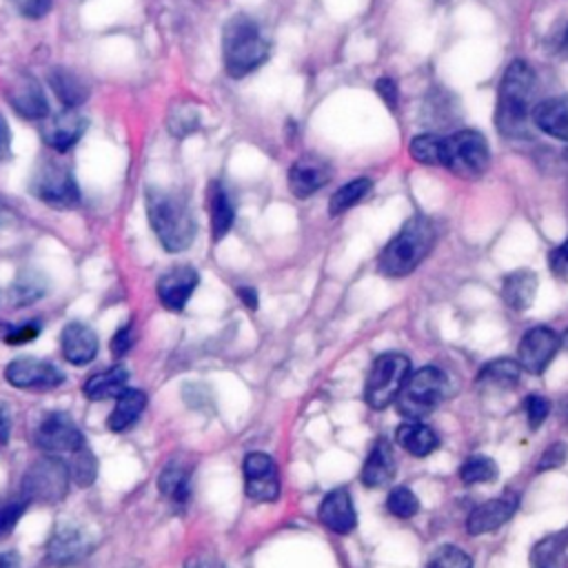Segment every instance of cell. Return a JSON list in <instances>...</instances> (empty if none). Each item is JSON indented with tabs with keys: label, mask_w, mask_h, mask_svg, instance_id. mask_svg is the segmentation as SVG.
Wrapping results in <instances>:
<instances>
[{
	"label": "cell",
	"mask_w": 568,
	"mask_h": 568,
	"mask_svg": "<svg viewBox=\"0 0 568 568\" xmlns=\"http://www.w3.org/2000/svg\"><path fill=\"white\" fill-rule=\"evenodd\" d=\"M537 78L528 62L513 60L497 84L495 126L506 138H517L526 131L528 115H532Z\"/></svg>",
	"instance_id": "obj_1"
},
{
	"label": "cell",
	"mask_w": 568,
	"mask_h": 568,
	"mask_svg": "<svg viewBox=\"0 0 568 568\" xmlns=\"http://www.w3.org/2000/svg\"><path fill=\"white\" fill-rule=\"evenodd\" d=\"M146 217L164 251L180 253L191 246L197 226L193 211L182 195L162 189H149Z\"/></svg>",
	"instance_id": "obj_2"
},
{
	"label": "cell",
	"mask_w": 568,
	"mask_h": 568,
	"mask_svg": "<svg viewBox=\"0 0 568 568\" xmlns=\"http://www.w3.org/2000/svg\"><path fill=\"white\" fill-rule=\"evenodd\" d=\"M435 244V226L426 215H413L388 240L377 257V271L386 277H404L413 273Z\"/></svg>",
	"instance_id": "obj_3"
},
{
	"label": "cell",
	"mask_w": 568,
	"mask_h": 568,
	"mask_svg": "<svg viewBox=\"0 0 568 568\" xmlns=\"http://www.w3.org/2000/svg\"><path fill=\"white\" fill-rule=\"evenodd\" d=\"M268 58V42L248 16H233L222 31V60L231 78H244Z\"/></svg>",
	"instance_id": "obj_4"
},
{
	"label": "cell",
	"mask_w": 568,
	"mask_h": 568,
	"mask_svg": "<svg viewBox=\"0 0 568 568\" xmlns=\"http://www.w3.org/2000/svg\"><path fill=\"white\" fill-rule=\"evenodd\" d=\"M448 377L437 366H422L419 371L410 373L395 397L397 413L410 422H417L430 415L446 397Z\"/></svg>",
	"instance_id": "obj_5"
},
{
	"label": "cell",
	"mask_w": 568,
	"mask_h": 568,
	"mask_svg": "<svg viewBox=\"0 0 568 568\" xmlns=\"http://www.w3.org/2000/svg\"><path fill=\"white\" fill-rule=\"evenodd\" d=\"M69 488H71V475L64 459L58 455H44L27 468L22 477L20 495L29 506L31 504L53 506L67 497Z\"/></svg>",
	"instance_id": "obj_6"
},
{
	"label": "cell",
	"mask_w": 568,
	"mask_h": 568,
	"mask_svg": "<svg viewBox=\"0 0 568 568\" xmlns=\"http://www.w3.org/2000/svg\"><path fill=\"white\" fill-rule=\"evenodd\" d=\"M442 166L462 180L481 178L490 166V149L486 138L475 129H462L444 138Z\"/></svg>",
	"instance_id": "obj_7"
},
{
	"label": "cell",
	"mask_w": 568,
	"mask_h": 568,
	"mask_svg": "<svg viewBox=\"0 0 568 568\" xmlns=\"http://www.w3.org/2000/svg\"><path fill=\"white\" fill-rule=\"evenodd\" d=\"M408 375H410V359L406 355L402 353L377 355L364 386L366 404L375 410L390 406L399 395Z\"/></svg>",
	"instance_id": "obj_8"
},
{
	"label": "cell",
	"mask_w": 568,
	"mask_h": 568,
	"mask_svg": "<svg viewBox=\"0 0 568 568\" xmlns=\"http://www.w3.org/2000/svg\"><path fill=\"white\" fill-rule=\"evenodd\" d=\"M31 193L47 206L62 211L73 209L80 202V186L73 171L58 160H44L36 169L31 178Z\"/></svg>",
	"instance_id": "obj_9"
},
{
	"label": "cell",
	"mask_w": 568,
	"mask_h": 568,
	"mask_svg": "<svg viewBox=\"0 0 568 568\" xmlns=\"http://www.w3.org/2000/svg\"><path fill=\"white\" fill-rule=\"evenodd\" d=\"M84 435L78 428V424L71 419L69 413L55 410L49 413L36 430V446L44 450L47 455H58V457H69L75 450L84 446Z\"/></svg>",
	"instance_id": "obj_10"
},
{
	"label": "cell",
	"mask_w": 568,
	"mask_h": 568,
	"mask_svg": "<svg viewBox=\"0 0 568 568\" xmlns=\"http://www.w3.org/2000/svg\"><path fill=\"white\" fill-rule=\"evenodd\" d=\"M4 98L22 120L42 122L49 115V102H47L44 89L27 71H18L11 75L4 89Z\"/></svg>",
	"instance_id": "obj_11"
},
{
	"label": "cell",
	"mask_w": 568,
	"mask_h": 568,
	"mask_svg": "<svg viewBox=\"0 0 568 568\" xmlns=\"http://www.w3.org/2000/svg\"><path fill=\"white\" fill-rule=\"evenodd\" d=\"M4 379L20 390H53L64 382V373L47 359L18 357L7 364Z\"/></svg>",
	"instance_id": "obj_12"
},
{
	"label": "cell",
	"mask_w": 568,
	"mask_h": 568,
	"mask_svg": "<svg viewBox=\"0 0 568 568\" xmlns=\"http://www.w3.org/2000/svg\"><path fill=\"white\" fill-rule=\"evenodd\" d=\"M244 490L253 501H275L280 497V473L271 455L253 450L242 462Z\"/></svg>",
	"instance_id": "obj_13"
},
{
	"label": "cell",
	"mask_w": 568,
	"mask_h": 568,
	"mask_svg": "<svg viewBox=\"0 0 568 568\" xmlns=\"http://www.w3.org/2000/svg\"><path fill=\"white\" fill-rule=\"evenodd\" d=\"M561 346V339L559 335L548 328V326H535L530 331L524 333L519 346H517V355H519V364L526 373H532V375H541L548 364L552 362V357L557 355Z\"/></svg>",
	"instance_id": "obj_14"
},
{
	"label": "cell",
	"mask_w": 568,
	"mask_h": 568,
	"mask_svg": "<svg viewBox=\"0 0 568 568\" xmlns=\"http://www.w3.org/2000/svg\"><path fill=\"white\" fill-rule=\"evenodd\" d=\"M89 122L75 109H62L58 113H49L40 124V138L47 146L58 153L71 151L78 140L84 135Z\"/></svg>",
	"instance_id": "obj_15"
},
{
	"label": "cell",
	"mask_w": 568,
	"mask_h": 568,
	"mask_svg": "<svg viewBox=\"0 0 568 568\" xmlns=\"http://www.w3.org/2000/svg\"><path fill=\"white\" fill-rule=\"evenodd\" d=\"M197 282H200V275L191 264H180V266L169 268L158 280V286H155L160 304L166 311L180 313L186 306V302L191 300L193 291L197 288Z\"/></svg>",
	"instance_id": "obj_16"
},
{
	"label": "cell",
	"mask_w": 568,
	"mask_h": 568,
	"mask_svg": "<svg viewBox=\"0 0 568 568\" xmlns=\"http://www.w3.org/2000/svg\"><path fill=\"white\" fill-rule=\"evenodd\" d=\"M517 506L519 499L515 493H504L495 499L475 506L466 519L468 535H486L501 528L517 513Z\"/></svg>",
	"instance_id": "obj_17"
},
{
	"label": "cell",
	"mask_w": 568,
	"mask_h": 568,
	"mask_svg": "<svg viewBox=\"0 0 568 568\" xmlns=\"http://www.w3.org/2000/svg\"><path fill=\"white\" fill-rule=\"evenodd\" d=\"M328 180H331V166L320 158L304 155L295 160L288 169V191L300 200H306L313 193H317Z\"/></svg>",
	"instance_id": "obj_18"
},
{
	"label": "cell",
	"mask_w": 568,
	"mask_h": 568,
	"mask_svg": "<svg viewBox=\"0 0 568 568\" xmlns=\"http://www.w3.org/2000/svg\"><path fill=\"white\" fill-rule=\"evenodd\" d=\"M89 548H91V544L80 528H75L71 524H62L49 537L47 559L53 566H69V564L80 561L89 552Z\"/></svg>",
	"instance_id": "obj_19"
},
{
	"label": "cell",
	"mask_w": 568,
	"mask_h": 568,
	"mask_svg": "<svg viewBox=\"0 0 568 568\" xmlns=\"http://www.w3.org/2000/svg\"><path fill=\"white\" fill-rule=\"evenodd\" d=\"M60 348L69 364L84 366L98 355L100 342L95 331L84 322H69L60 335Z\"/></svg>",
	"instance_id": "obj_20"
},
{
	"label": "cell",
	"mask_w": 568,
	"mask_h": 568,
	"mask_svg": "<svg viewBox=\"0 0 568 568\" xmlns=\"http://www.w3.org/2000/svg\"><path fill=\"white\" fill-rule=\"evenodd\" d=\"M317 515H320V521L337 535H348L357 524V513L346 488H335L326 493Z\"/></svg>",
	"instance_id": "obj_21"
},
{
	"label": "cell",
	"mask_w": 568,
	"mask_h": 568,
	"mask_svg": "<svg viewBox=\"0 0 568 568\" xmlns=\"http://www.w3.org/2000/svg\"><path fill=\"white\" fill-rule=\"evenodd\" d=\"M191 477L193 464L189 459H169L158 475V490L166 501L180 508L191 497Z\"/></svg>",
	"instance_id": "obj_22"
},
{
	"label": "cell",
	"mask_w": 568,
	"mask_h": 568,
	"mask_svg": "<svg viewBox=\"0 0 568 568\" xmlns=\"http://www.w3.org/2000/svg\"><path fill=\"white\" fill-rule=\"evenodd\" d=\"M395 455H393V446L388 444V439H377L373 444V448L368 450L364 466H362V484L368 488H377L388 484L395 477Z\"/></svg>",
	"instance_id": "obj_23"
},
{
	"label": "cell",
	"mask_w": 568,
	"mask_h": 568,
	"mask_svg": "<svg viewBox=\"0 0 568 568\" xmlns=\"http://www.w3.org/2000/svg\"><path fill=\"white\" fill-rule=\"evenodd\" d=\"M532 122L546 135L568 142V98H548L535 104Z\"/></svg>",
	"instance_id": "obj_24"
},
{
	"label": "cell",
	"mask_w": 568,
	"mask_h": 568,
	"mask_svg": "<svg viewBox=\"0 0 568 568\" xmlns=\"http://www.w3.org/2000/svg\"><path fill=\"white\" fill-rule=\"evenodd\" d=\"M47 80L64 109H78L89 100V84L67 67H53Z\"/></svg>",
	"instance_id": "obj_25"
},
{
	"label": "cell",
	"mask_w": 568,
	"mask_h": 568,
	"mask_svg": "<svg viewBox=\"0 0 568 568\" xmlns=\"http://www.w3.org/2000/svg\"><path fill=\"white\" fill-rule=\"evenodd\" d=\"M126 384H129V371L122 364H113L104 371L93 373L84 382L82 393L91 402H104V399L118 397L126 388Z\"/></svg>",
	"instance_id": "obj_26"
},
{
	"label": "cell",
	"mask_w": 568,
	"mask_h": 568,
	"mask_svg": "<svg viewBox=\"0 0 568 568\" xmlns=\"http://www.w3.org/2000/svg\"><path fill=\"white\" fill-rule=\"evenodd\" d=\"M537 295V275L530 268L510 271L501 280V300L515 311H526Z\"/></svg>",
	"instance_id": "obj_27"
},
{
	"label": "cell",
	"mask_w": 568,
	"mask_h": 568,
	"mask_svg": "<svg viewBox=\"0 0 568 568\" xmlns=\"http://www.w3.org/2000/svg\"><path fill=\"white\" fill-rule=\"evenodd\" d=\"M530 568H568V528L550 532L532 546Z\"/></svg>",
	"instance_id": "obj_28"
},
{
	"label": "cell",
	"mask_w": 568,
	"mask_h": 568,
	"mask_svg": "<svg viewBox=\"0 0 568 568\" xmlns=\"http://www.w3.org/2000/svg\"><path fill=\"white\" fill-rule=\"evenodd\" d=\"M144 406H146V395L144 390L140 388H124L118 397H115V406L106 419V426L109 430L113 433H124L129 430L138 419L140 415L144 413Z\"/></svg>",
	"instance_id": "obj_29"
},
{
	"label": "cell",
	"mask_w": 568,
	"mask_h": 568,
	"mask_svg": "<svg viewBox=\"0 0 568 568\" xmlns=\"http://www.w3.org/2000/svg\"><path fill=\"white\" fill-rule=\"evenodd\" d=\"M395 442L413 457H426L433 450H437L439 446V437L437 433L419 422H406L402 426H397L395 430Z\"/></svg>",
	"instance_id": "obj_30"
},
{
	"label": "cell",
	"mask_w": 568,
	"mask_h": 568,
	"mask_svg": "<svg viewBox=\"0 0 568 568\" xmlns=\"http://www.w3.org/2000/svg\"><path fill=\"white\" fill-rule=\"evenodd\" d=\"M209 215H211V237L213 242H220L233 226L235 209L233 202L222 186V182L209 184Z\"/></svg>",
	"instance_id": "obj_31"
},
{
	"label": "cell",
	"mask_w": 568,
	"mask_h": 568,
	"mask_svg": "<svg viewBox=\"0 0 568 568\" xmlns=\"http://www.w3.org/2000/svg\"><path fill=\"white\" fill-rule=\"evenodd\" d=\"M47 277L40 271L33 268H24L18 273V277L13 280V284L9 286V302L16 308H24L31 306L33 302H38L40 297H44L47 293Z\"/></svg>",
	"instance_id": "obj_32"
},
{
	"label": "cell",
	"mask_w": 568,
	"mask_h": 568,
	"mask_svg": "<svg viewBox=\"0 0 568 568\" xmlns=\"http://www.w3.org/2000/svg\"><path fill=\"white\" fill-rule=\"evenodd\" d=\"M524 368L517 359L510 357H497L493 362H488L486 366H481L477 379L486 386H497V388H513L519 377H521Z\"/></svg>",
	"instance_id": "obj_33"
},
{
	"label": "cell",
	"mask_w": 568,
	"mask_h": 568,
	"mask_svg": "<svg viewBox=\"0 0 568 568\" xmlns=\"http://www.w3.org/2000/svg\"><path fill=\"white\" fill-rule=\"evenodd\" d=\"M371 189H373V182L364 175L342 184L328 200V213L331 215H342V213L351 211L353 206H357L371 193Z\"/></svg>",
	"instance_id": "obj_34"
},
{
	"label": "cell",
	"mask_w": 568,
	"mask_h": 568,
	"mask_svg": "<svg viewBox=\"0 0 568 568\" xmlns=\"http://www.w3.org/2000/svg\"><path fill=\"white\" fill-rule=\"evenodd\" d=\"M67 468H69V475H71V481L80 488H87L95 481V475H98V459L95 455L91 453L89 444H84L80 450H75L73 455H69L64 459Z\"/></svg>",
	"instance_id": "obj_35"
},
{
	"label": "cell",
	"mask_w": 568,
	"mask_h": 568,
	"mask_svg": "<svg viewBox=\"0 0 568 568\" xmlns=\"http://www.w3.org/2000/svg\"><path fill=\"white\" fill-rule=\"evenodd\" d=\"M408 153L419 164H426V166L442 164V160H444V138H439L435 133L415 135L408 144Z\"/></svg>",
	"instance_id": "obj_36"
},
{
	"label": "cell",
	"mask_w": 568,
	"mask_h": 568,
	"mask_svg": "<svg viewBox=\"0 0 568 568\" xmlns=\"http://www.w3.org/2000/svg\"><path fill=\"white\" fill-rule=\"evenodd\" d=\"M497 475H499L497 464L486 455H473V457L464 459V464L459 466V479L468 486L495 481Z\"/></svg>",
	"instance_id": "obj_37"
},
{
	"label": "cell",
	"mask_w": 568,
	"mask_h": 568,
	"mask_svg": "<svg viewBox=\"0 0 568 568\" xmlns=\"http://www.w3.org/2000/svg\"><path fill=\"white\" fill-rule=\"evenodd\" d=\"M386 510L397 519H410L419 510V499L410 488L397 486L386 497Z\"/></svg>",
	"instance_id": "obj_38"
},
{
	"label": "cell",
	"mask_w": 568,
	"mask_h": 568,
	"mask_svg": "<svg viewBox=\"0 0 568 568\" xmlns=\"http://www.w3.org/2000/svg\"><path fill=\"white\" fill-rule=\"evenodd\" d=\"M197 109L193 104H178L169 111L166 126L175 138H184L197 129Z\"/></svg>",
	"instance_id": "obj_39"
},
{
	"label": "cell",
	"mask_w": 568,
	"mask_h": 568,
	"mask_svg": "<svg viewBox=\"0 0 568 568\" xmlns=\"http://www.w3.org/2000/svg\"><path fill=\"white\" fill-rule=\"evenodd\" d=\"M27 508H29V504L24 501L22 495L0 499V541L11 535V530L16 528V524L20 521V517L24 515Z\"/></svg>",
	"instance_id": "obj_40"
},
{
	"label": "cell",
	"mask_w": 568,
	"mask_h": 568,
	"mask_svg": "<svg viewBox=\"0 0 568 568\" xmlns=\"http://www.w3.org/2000/svg\"><path fill=\"white\" fill-rule=\"evenodd\" d=\"M42 331V324L31 320V322H22V324H9V322H0V339L18 346V344H27L33 342Z\"/></svg>",
	"instance_id": "obj_41"
},
{
	"label": "cell",
	"mask_w": 568,
	"mask_h": 568,
	"mask_svg": "<svg viewBox=\"0 0 568 568\" xmlns=\"http://www.w3.org/2000/svg\"><path fill=\"white\" fill-rule=\"evenodd\" d=\"M426 568H473V559L457 546H442L433 552Z\"/></svg>",
	"instance_id": "obj_42"
},
{
	"label": "cell",
	"mask_w": 568,
	"mask_h": 568,
	"mask_svg": "<svg viewBox=\"0 0 568 568\" xmlns=\"http://www.w3.org/2000/svg\"><path fill=\"white\" fill-rule=\"evenodd\" d=\"M524 413H526L528 426L535 430V428H539L546 422V417L550 413V402L546 397H541V395H528L524 399Z\"/></svg>",
	"instance_id": "obj_43"
},
{
	"label": "cell",
	"mask_w": 568,
	"mask_h": 568,
	"mask_svg": "<svg viewBox=\"0 0 568 568\" xmlns=\"http://www.w3.org/2000/svg\"><path fill=\"white\" fill-rule=\"evenodd\" d=\"M568 462V446L564 442H552L539 457L537 470H552Z\"/></svg>",
	"instance_id": "obj_44"
},
{
	"label": "cell",
	"mask_w": 568,
	"mask_h": 568,
	"mask_svg": "<svg viewBox=\"0 0 568 568\" xmlns=\"http://www.w3.org/2000/svg\"><path fill=\"white\" fill-rule=\"evenodd\" d=\"M16 11L27 20H40L51 11L53 0H11Z\"/></svg>",
	"instance_id": "obj_45"
},
{
	"label": "cell",
	"mask_w": 568,
	"mask_h": 568,
	"mask_svg": "<svg viewBox=\"0 0 568 568\" xmlns=\"http://www.w3.org/2000/svg\"><path fill=\"white\" fill-rule=\"evenodd\" d=\"M133 342H135V331H133V322H129V324L120 326L115 331V335L111 337V353L115 357H122V355H126L131 351Z\"/></svg>",
	"instance_id": "obj_46"
},
{
	"label": "cell",
	"mask_w": 568,
	"mask_h": 568,
	"mask_svg": "<svg viewBox=\"0 0 568 568\" xmlns=\"http://www.w3.org/2000/svg\"><path fill=\"white\" fill-rule=\"evenodd\" d=\"M548 266L552 275L568 277V237L548 253Z\"/></svg>",
	"instance_id": "obj_47"
},
{
	"label": "cell",
	"mask_w": 568,
	"mask_h": 568,
	"mask_svg": "<svg viewBox=\"0 0 568 568\" xmlns=\"http://www.w3.org/2000/svg\"><path fill=\"white\" fill-rule=\"evenodd\" d=\"M375 91H377V95L386 102V106H388L390 111L397 106L399 89H397V84H395L393 78H379V80L375 82Z\"/></svg>",
	"instance_id": "obj_48"
},
{
	"label": "cell",
	"mask_w": 568,
	"mask_h": 568,
	"mask_svg": "<svg viewBox=\"0 0 568 568\" xmlns=\"http://www.w3.org/2000/svg\"><path fill=\"white\" fill-rule=\"evenodd\" d=\"M184 568H224V564L211 552H195L184 561Z\"/></svg>",
	"instance_id": "obj_49"
},
{
	"label": "cell",
	"mask_w": 568,
	"mask_h": 568,
	"mask_svg": "<svg viewBox=\"0 0 568 568\" xmlns=\"http://www.w3.org/2000/svg\"><path fill=\"white\" fill-rule=\"evenodd\" d=\"M235 293H237L240 302H242L246 308H257L260 297H257V291H255L253 286H240Z\"/></svg>",
	"instance_id": "obj_50"
},
{
	"label": "cell",
	"mask_w": 568,
	"mask_h": 568,
	"mask_svg": "<svg viewBox=\"0 0 568 568\" xmlns=\"http://www.w3.org/2000/svg\"><path fill=\"white\" fill-rule=\"evenodd\" d=\"M9 433H11V415L7 404H0V444L2 446L9 442Z\"/></svg>",
	"instance_id": "obj_51"
},
{
	"label": "cell",
	"mask_w": 568,
	"mask_h": 568,
	"mask_svg": "<svg viewBox=\"0 0 568 568\" xmlns=\"http://www.w3.org/2000/svg\"><path fill=\"white\" fill-rule=\"evenodd\" d=\"M0 568H20V557L13 550L0 552Z\"/></svg>",
	"instance_id": "obj_52"
},
{
	"label": "cell",
	"mask_w": 568,
	"mask_h": 568,
	"mask_svg": "<svg viewBox=\"0 0 568 568\" xmlns=\"http://www.w3.org/2000/svg\"><path fill=\"white\" fill-rule=\"evenodd\" d=\"M9 217H11V211L0 202V226H2L4 222H9Z\"/></svg>",
	"instance_id": "obj_53"
},
{
	"label": "cell",
	"mask_w": 568,
	"mask_h": 568,
	"mask_svg": "<svg viewBox=\"0 0 568 568\" xmlns=\"http://www.w3.org/2000/svg\"><path fill=\"white\" fill-rule=\"evenodd\" d=\"M561 415H564V419L568 422V399L564 402V408H561Z\"/></svg>",
	"instance_id": "obj_54"
},
{
	"label": "cell",
	"mask_w": 568,
	"mask_h": 568,
	"mask_svg": "<svg viewBox=\"0 0 568 568\" xmlns=\"http://www.w3.org/2000/svg\"><path fill=\"white\" fill-rule=\"evenodd\" d=\"M559 339H561V344H564V346H568V331H566V333H564Z\"/></svg>",
	"instance_id": "obj_55"
},
{
	"label": "cell",
	"mask_w": 568,
	"mask_h": 568,
	"mask_svg": "<svg viewBox=\"0 0 568 568\" xmlns=\"http://www.w3.org/2000/svg\"><path fill=\"white\" fill-rule=\"evenodd\" d=\"M564 42L568 44V27H566V31H564Z\"/></svg>",
	"instance_id": "obj_56"
},
{
	"label": "cell",
	"mask_w": 568,
	"mask_h": 568,
	"mask_svg": "<svg viewBox=\"0 0 568 568\" xmlns=\"http://www.w3.org/2000/svg\"><path fill=\"white\" fill-rule=\"evenodd\" d=\"M437 2H446V0H437Z\"/></svg>",
	"instance_id": "obj_57"
}]
</instances>
